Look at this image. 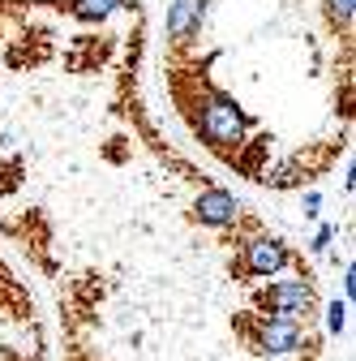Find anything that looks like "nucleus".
Listing matches in <instances>:
<instances>
[{
  "mask_svg": "<svg viewBox=\"0 0 356 361\" xmlns=\"http://www.w3.org/2000/svg\"><path fill=\"white\" fill-rule=\"evenodd\" d=\"M236 331H241V336L249 340V348L262 353V357H284V353L305 348V327H300V323H284V319L245 314V319H236Z\"/></svg>",
  "mask_w": 356,
  "mask_h": 361,
  "instance_id": "7ed1b4c3",
  "label": "nucleus"
},
{
  "mask_svg": "<svg viewBox=\"0 0 356 361\" xmlns=\"http://www.w3.org/2000/svg\"><path fill=\"white\" fill-rule=\"evenodd\" d=\"M193 125H198V138L210 147V151H219V155H236L241 147H245V133H249V116L241 112V104L232 99V95H224V90H215V86H206L202 90V99H198V116H193Z\"/></svg>",
  "mask_w": 356,
  "mask_h": 361,
  "instance_id": "f257e3e1",
  "label": "nucleus"
},
{
  "mask_svg": "<svg viewBox=\"0 0 356 361\" xmlns=\"http://www.w3.org/2000/svg\"><path fill=\"white\" fill-rule=\"evenodd\" d=\"M253 310L262 314V319H284V323H300L314 314V284H309L305 276L296 280H275L253 293Z\"/></svg>",
  "mask_w": 356,
  "mask_h": 361,
  "instance_id": "f03ea898",
  "label": "nucleus"
},
{
  "mask_svg": "<svg viewBox=\"0 0 356 361\" xmlns=\"http://www.w3.org/2000/svg\"><path fill=\"white\" fill-rule=\"evenodd\" d=\"M326 327H331L335 336L348 327V301H331V305H326Z\"/></svg>",
  "mask_w": 356,
  "mask_h": 361,
  "instance_id": "1a4fd4ad",
  "label": "nucleus"
},
{
  "mask_svg": "<svg viewBox=\"0 0 356 361\" xmlns=\"http://www.w3.org/2000/svg\"><path fill=\"white\" fill-rule=\"evenodd\" d=\"M318 202H322L318 194H309V198H305V215H318Z\"/></svg>",
  "mask_w": 356,
  "mask_h": 361,
  "instance_id": "9b49d317",
  "label": "nucleus"
},
{
  "mask_svg": "<svg viewBox=\"0 0 356 361\" xmlns=\"http://www.w3.org/2000/svg\"><path fill=\"white\" fill-rule=\"evenodd\" d=\"M125 0H73V18L82 22H95V18H108L112 9H120Z\"/></svg>",
  "mask_w": 356,
  "mask_h": 361,
  "instance_id": "6e6552de",
  "label": "nucleus"
},
{
  "mask_svg": "<svg viewBox=\"0 0 356 361\" xmlns=\"http://www.w3.org/2000/svg\"><path fill=\"white\" fill-rule=\"evenodd\" d=\"M288 262H292V250L279 237L253 233V237L241 241V254H236L232 271H236V276H245V280H266V276H275V271H284Z\"/></svg>",
  "mask_w": 356,
  "mask_h": 361,
  "instance_id": "20e7f679",
  "label": "nucleus"
},
{
  "mask_svg": "<svg viewBox=\"0 0 356 361\" xmlns=\"http://www.w3.org/2000/svg\"><path fill=\"white\" fill-rule=\"evenodd\" d=\"M326 245H331V228H322V233H318V241H314V254H322Z\"/></svg>",
  "mask_w": 356,
  "mask_h": 361,
  "instance_id": "9d476101",
  "label": "nucleus"
},
{
  "mask_svg": "<svg viewBox=\"0 0 356 361\" xmlns=\"http://www.w3.org/2000/svg\"><path fill=\"white\" fill-rule=\"evenodd\" d=\"M241 215H245V207H241V198L228 194V190H202V194L193 198V219L206 224V228H236Z\"/></svg>",
  "mask_w": 356,
  "mask_h": 361,
  "instance_id": "39448f33",
  "label": "nucleus"
},
{
  "mask_svg": "<svg viewBox=\"0 0 356 361\" xmlns=\"http://www.w3.org/2000/svg\"><path fill=\"white\" fill-rule=\"evenodd\" d=\"M322 9H326V22L335 35H348L352 30V13H356V0H322Z\"/></svg>",
  "mask_w": 356,
  "mask_h": 361,
  "instance_id": "0eeeda50",
  "label": "nucleus"
},
{
  "mask_svg": "<svg viewBox=\"0 0 356 361\" xmlns=\"http://www.w3.org/2000/svg\"><path fill=\"white\" fill-rule=\"evenodd\" d=\"M206 5H210V0H172V9H167V39L176 43V48H185V43H193V35H202Z\"/></svg>",
  "mask_w": 356,
  "mask_h": 361,
  "instance_id": "423d86ee",
  "label": "nucleus"
}]
</instances>
